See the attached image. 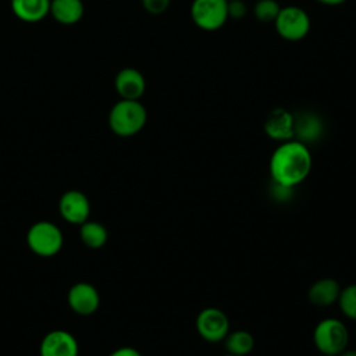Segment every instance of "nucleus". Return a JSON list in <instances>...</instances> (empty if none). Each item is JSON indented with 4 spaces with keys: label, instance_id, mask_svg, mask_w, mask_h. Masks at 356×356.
<instances>
[{
    "label": "nucleus",
    "instance_id": "nucleus-1",
    "mask_svg": "<svg viewBox=\"0 0 356 356\" xmlns=\"http://www.w3.org/2000/svg\"><path fill=\"white\" fill-rule=\"evenodd\" d=\"M313 157L309 146L298 139L281 142L271 153L268 170L275 185L292 189L310 174Z\"/></svg>",
    "mask_w": 356,
    "mask_h": 356
},
{
    "label": "nucleus",
    "instance_id": "nucleus-2",
    "mask_svg": "<svg viewBox=\"0 0 356 356\" xmlns=\"http://www.w3.org/2000/svg\"><path fill=\"white\" fill-rule=\"evenodd\" d=\"M147 121L146 107L139 100L121 99L108 113L110 129L121 138H129L139 134Z\"/></svg>",
    "mask_w": 356,
    "mask_h": 356
},
{
    "label": "nucleus",
    "instance_id": "nucleus-3",
    "mask_svg": "<svg viewBox=\"0 0 356 356\" xmlns=\"http://www.w3.org/2000/svg\"><path fill=\"white\" fill-rule=\"evenodd\" d=\"M348 342L349 331L339 318H324L313 330V343L325 356H338L348 348Z\"/></svg>",
    "mask_w": 356,
    "mask_h": 356
},
{
    "label": "nucleus",
    "instance_id": "nucleus-4",
    "mask_svg": "<svg viewBox=\"0 0 356 356\" xmlns=\"http://www.w3.org/2000/svg\"><path fill=\"white\" fill-rule=\"evenodd\" d=\"M28 248L40 257L56 256L64 243L61 229L51 221H36L26 232Z\"/></svg>",
    "mask_w": 356,
    "mask_h": 356
},
{
    "label": "nucleus",
    "instance_id": "nucleus-5",
    "mask_svg": "<svg viewBox=\"0 0 356 356\" xmlns=\"http://www.w3.org/2000/svg\"><path fill=\"white\" fill-rule=\"evenodd\" d=\"M273 24L280 38L288 42H299L305 39L312 26V21L307 11L299 6L281 7Z\"/></svg>",
    "mask_w": 356,
    "mask_h": 356
},
{
    "label": "nucleus",
    "instance_id": "nucleus-6",
    "mask_svg": "<svg viewBox=\"0 0 356 356\" xmlns=\"http://www.w3.org/2000/svg\"><path fill=\"white\" fill-rule=\"evenodd\" d=\"M227 6L228 0H192L191 19L202 31H218L228 21Z\"/></svg>",
    "mask_w": 356,
    "mask_h": 356
},
{
    "label": "nucleus",
    "instance_id": "nucleus-7",
    "mask_svg": "<svg viewBox=\"0 0 356 356\" xmlns=\"http://www.w3.org/2000/svg\"><path fill=\"white\" fill-rule=\"evenodd\" d=\"M196 331L202 339L210 343L222 342L229 332L228 316L218 307H204L196 317Z\"/></svg>",
    "mask_w": 356,
    "mask_h": 356
},
{
    "label": "nucleus",
    "instance_id": "nucleus-8",
    "mask_svg": "<svg viewBox=\"0 0 356 356\" xmlns=\"http://www.w3.org/2000/svg\"><path fill=\"white\" fill-rule=\"evenodd\" d=\"M60 216L70 224L81 225L90 216V202L88 196L76 189L67 191L58 200Z\"/></svg>",
    "mask_w": 356,
    "mask_h": 356
},
{
    "label": "nucleus",
    "instance_id": "nucleus-9",
    "mask_svg": "<svg viewBox=\"0 0 356 356\" xmlns=\"http://www.w3.org/2000/svg\"><path fill=\"white\" fill-rule=\"evenodd\" d=\"M263 129L270 139L280 143L295 139L293 113L284 107L270 110L264 118Z\"/></svg>",
    "mask_w": 356,
    "mask_h": 356
},
{
    "label": "nucleus",
    "instance_id": "nucleus-10",
    "mask_svg": "<svg viewBox=\"0 0 356 356\" xmlns=\"http://www.w3.org/2000/svg\"><path fill=\"white\" fill-rule=\"evenodd\" d=\"M68 306L79 316H90L100 306V293L89 282L74 284L67 295Z\"/></svg>",
    "mask_w": 356,
    "mask_h": 356
},
{
    "label": "nucleus",
    "instance_id": "nucleus-11",
    "mask_svg": "<svg viewBox=\"0 0 356 356\" xmlns=\"http://www.w3.org/2000/svg\"><path fill=\"white\" fill-rule=\"evenodd\" d=\"M78 352L76 338L65 330L47 332L39 346V356H78Z\"/></svg>",
    "mask_w": 356,
    "mask_h": 356
},
{
    "label": "nucleus",
    "instance_id": "nucleus-12",
    "mask_svg": "<svg viewBox=\"0 0 356 356\" xmlns=\"http://www.w3.org/2000/svg\"><path fill=\"white\" fill-rule=\"evenodd\" d=\"M114 86L121 99L139 100L146 90V79L139 70L125 67L115 75Z\"/></svg>",
    "mask_w": 356,
    "mask_h": 356
},
{
    "label": "nucleus",
    "instance_id": "nucleus-13",
    "mask_svg": "<svg viewBox=\"0 0 356 356\" xmlns=\"http://www.w3.org/2000/svg\"><path fill=\"white\" fill-rule=\"evenodd\" d=\"M295 120V139L303 143L318 140L324 132V124L318 114L314 111H300L293 114Z\"/></svg>",
    "mask_w": 356,
    "mask_h": 356
},
{
    "label": "nucleus",
    "instance_id": "nucleus-14",
    "mask_svg": "<svg viewBox=\"0 0 356 356\" xmlns=\"http://www.w3.org/2000/svg\"><path fill=\"white\" fill-rule=\"evenodd\" d=\"M341 285L334 278H320L314 281L307 292V298L312 305L317 307H328L338 302L341 293Z\"/></svg>",
    "mask_w": 356,
    "mask_h": 356
},
{
    "label": "nucleus",
    "instance_id": "nucleus-15",
    "mask_svg": "<svg viewBox=\"0 0 356 356\" xmlns=\"http://www.w3.org/2000/svg\"><path fill=\"white\" fill-rule=\"evenodd\" d=\"M14 15L24 22H39L50 13V0H11Z\"/></svg>",
    "mask_w": 356,
    "mask_h": 356
},
{
    "label": "nucleus",
    "instance_id": "nucleus-16",
    "mask_svg": "<svg viewBox=\"0 0 356 356\" xmlns=\"http://www.w3.org/2000/svg\"><path fill=\"white\" fill-rule=\"evenodd\" d=\"M49 14L63 25H74L83 15V3L82 0H50Z\"/></svg>",
    "mask_w": 356,
    "mask_h": 356
},
{
    "label": "nucleus",
    "instance_id": "nucleus-17",
    "mask_svg": "<svg viewBox=\"0 0 356 356\" xmlns=\"http://www.w3.org/2000/svg\"><path fill=\"white\" fill-rule=\"evenodd\" d=\"M79 236L85 246L90 249H100L107 242L108 232L102 222L86 220L79 225Z\"/></svg>",
    "mask_w": 356,
    "mask_h": 356
},
{
    "label": "nucleus",
    "instance_id": "nucleus-18",
    "mask_svg": "<svg viewBox=\"0 0 356 356\" xmlns=\"http://www.w3.org/2000/svg\"><path fill=\"white\" fill-rule=\"evenodd\" d=\"M222 342L225 345L227 353L238 356H248L254 348V338L246 330L229 331Z\"/></svg>",
    "mask_w": 356,
    "mask_h": 356
},
{
    "label": "nucleus",
    "instance_id": "nucleus-19",
    "mask_svg": "<svg viewBox=\"0 0 356 356\" xmlns=\"http://www.w3.org/2000/svg\"><path fill=\"white\" fill-rule=\"evenodd\" d=\"M281 6L277 0H257L253 6V15L259 22L271 24L275 21Z\"/></svg>",
    "mask_w": 356,
    "mask_h": 356
},
{
    "label": "nucleus",
    "instance_id": "nucleus-20",
    "mask_svg": "<svg viewBox=\"0 0 356 356\" xmlns=\"http://www.w3.org/2000/svg\"><path fill=\"white\" fill-rule=\"evenodd\" d=\"M337 303L343 316L356 321V284H349L342 288Z\"/></svg>",
    "mask_w": 356,
    "mask_h": 356
},
{
    "label": "nucleus",
    "instance_id": "nucleus-21",
    "mask_svg": "<svg viewBox=\"0 0 356 356\" xmlns=\"http://www.w3.org/2000/svg\"><path fill=\"white\" fill-rule=\"evenodd\" d=\"M227 11H228V18L242 19L248 14V6L243 0H228Z\"/></svg>",
    "mask_w": 356,
    "mask_h": 356
},
{
    "label": "nucleus",
    "instance_id": "nucleus-22",
    "mask_svg": "<svg viewBox=\"0 0 356 356\" xmlns=\"http://www.w3.org/2000/svg\"><path fill=\"white\" fill-rule=\"evenodd\" d=\"M143 8L152 15H160L165 13L171 4V0H140Z\"/></svg>",
    "mask_w": 356,
    "mask_h": 356
},
{
    "label": "nucleus",
    "instance_id": "nucleus-23",
    "mask_svg": "<svg viewBox=\"0 0 356 356\" xmlns=\"http://www.w3.org/2000/svg\"><path fill=\"white\" fill-rule=\"evenodd\" d=\"M107 356H142L140 352L135 348H131V346H122V348H118L115 350H113L110 355Z\"/></svg>",
    "mask_w": 356,
    "mask_h": 356
},
{
    "label": "nucleus",
    "instance_id": "nucleus-24",
    "mask_svg": "<svg viewBox=\"0 0 356 356\" xmlns=\"http://www.w3.org/2000/svg\"><path fill=\"white\" fill-rule=\"evenodd\" d=\"M316 1L320 4H324V6H341L346 0H316Z\"/></svg>",
    "mask_w": 356,
    "mask_h": 356
},
{
    "label": "nucleus",
    "instance_id": "nucleus-25",
    "mask_svg": "<svg viewBox=\"0 0 356 356\" xmlns=\"http://www.w3.org/2000/svg\"><path fill=\"white\" fill-rule=\"evenodd\" d=\"M338 356H356V349H345L342 353H339Z\"/></svg>",
    "mask_w": 356,
    "mask_h": 356
},
{
    "label": "nucleus",
    "instance_id": "nucleus-26",
    "mask_svg": "<svg viewBox=\"0 0 356 356\" xmlns=\"http://www.w3.org/2000/svg\"><path fill=\"white\" fill-rule=\"evenodd\" d=\"M222 356H238V355H232V353H225V355H222Z\"/></svg>",
    "mask_w": 356,
    "mask_h": 356
}]
</instances>
